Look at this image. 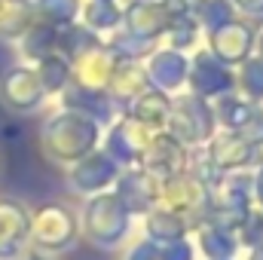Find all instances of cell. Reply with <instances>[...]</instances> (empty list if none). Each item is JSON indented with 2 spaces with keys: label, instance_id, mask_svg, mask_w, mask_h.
Listing matches in <instances>:
<instances>
[{
  "label": "cell",
  "instance_id": "cell-4",
  "mask_svg": "<svg viewBox=\"0 0 263 260\" xmlns=\"http://www.w3.org/2000/svg\"><path fill=\"white\" fill-rule=\"evenodd\" d=\"M0 104L18 117L37 114L46 104V92H43V83L37 77V67L28 62H15L6 67L0 73Z\"/></svg>",
  "mask_w": 263,
  "mask_h": 260
},
{
  "label": "cell",
  "instance_id": "cell-9",
  "mask_svg": "<svg viewBox=\"0 0 263 260\" xmlns=\"http://www.w3.org/2000/svg\"><path fill=\"white\" fill-rule=\"evenodd\" d=\"M138 165L153 172L156 178H175L190 172V147L181 144L172 132H153L147 150L141 153Z\"/></svg>",
  "mask_w": 263,
  "mask_h": 260
},
{
  "label": "cell",
  "instance_id": "cell-2",
  "mask_svg": "<svg viewBox=\"0 0 263 260\" xmlns=\"http://www.w3.org/2000/svg\"><path fill=\"white\" fill-rule=\"evenodd\" d=\"M129 208L123 205V199L117 190H104L86 199L83 205V236L95 245V248H114L123 242L126 230H129Z\"/></svg>",
  "mask_w": 263,
  "mask_h": 260
},
{
  "label": "cell",
  "instance_id": "cell-3",
  "mask_svg": "<svg viewBox=\"0 0 263 260\" xmlns=\"http://www.w3.org/2000/svg\"><path fill=\"white\" fill-rule=\"evenodd\" d=\"M80 236V220L70 211V205L49 199L31 211V242L37 251H67Z\"/></svg>",
  "mask_w": 263,
  "mask_h": 260
},
{
  "label": "cell",
  "instance_id": "cell-29",
  "mask_svg": "<svg viewBox=\"0 0 263 260\" xmlns=\"http://www.w3.org/2000/svg\"><path fill=\"white\" fill-rule=\"evenodd\" d=\"M196 34H199V22H196V15H193L190 9L175 12L172 25H168V31H165L172 49H190V46L196 43Z\"/></svg>",
  "mask_w": 263,
  "mask_h": 260
},
{
  "label": "cell",
  "instance_id": "cell-38",
  "mask_svg": "<svg viewBox=\"0 0 263 260\" xmlns=\"http://www.w3.org/2000/svg\"><path fill=\"white\" fill-rule=\"evenodd\" d=\"M257 46H260V59H263V37H260V43H257Z\"/></svg>",
  "mask_w": 263,
  "mask_h": 260
},
{
  "label": "cell",
  "instance_id": "cell-16",
  "mask_svg": "<svg viewBox=\"0 0 263 260\" xmlns=\"http://www.w3.org/2000/svg\"><path fill=\"white\" fill-rule=\"evenodd\" d=\"M187 83L193 86V95L205 98V101H208V98H220V95H227V92L236 86V80H233V73L227 70V65L217 62L208 49H202L196 59H193Z\"/></svg>",
  "mask_w": 263,
  "mask_h": 260
},
{
  "label": "cell",
  "instance_id": "cell-18",
  "mask_svg": "<svg viewBox=\"0 0 263 260\" xmlns=\"http://www.w3.org/2000/svg\"><path fill=\"white\" fill-rule=\"evenodd\" d=\"M126 117H132L135 123H141L150 132H165L168 117H172V101L159 89H144L138 98H132L126 104Z\"/></svg>",
  "mask_w": 263,
  "mask_h": 260
},
{
  "label": "cell",
  "instance_id": "cell-13",
  "mask_svg": "<svg viewBox=\"0 0 263 260\" xmlns=\"http://www.w3.org/2000/svg\"><path fill=\"white\" fill-rule=\"evenodd\" d=\"M150 138H153L150 129H144V126L135 123L132 117H123V120H117V123L110 126V132H107V147H104V153H107L120 169H129V165H138V159H141V153L147 150Z\"/></svg>",
  "mask_w": 263,
  "mask_h": 260
},
{
  "label": "cell",
  "instance_id": "cell-7",
  "mask_svg": "<svg viewBox=\"0 0 263 260\" xmlns=\"http://www.w3.org/2000/svg\"><path fill=\"white\" fill-rule=\"evenodd\" d=\"M156 208L172 211V214H178L184 220L196 217V214H202L208 208V187L193 172H184V175H175V178H162Z\"/></svg>",
  "mask_w": 263,
  "mask_h": 260
},
{
  "label": "cell",
  "instance_id": "cell-11",
  "mask_svg": "<svg viewBox=\"0 0 263 260\" xmlns=\"http://www.w3.org/2000/svg\"><path fill=\"white\" fill-rule=\"evenodd\" d=\"M31 242V211L22 199L0 196V260L22 257Z\"/></svg>",
  "mask_w": 263,
  "mask_h": 260
},
{
  "label": "cell",
  "instance_id": "cell-32",
  "mask_svg": "<svg viewBox=\"0 0 263 260\" xmlns=\"http://www.w3.org/2000/svg\"><path fill=\"white\" fill-rule=\"evenodd\" d=\"M162 260H193V248L184 242V239H175V242H165L162 248Z\"/></svg>",
  "mask_w": 263,
  "mask_h": 260
},
{
  "label": "cell",
  "instance_id": "cell-39",
  "mask_svg": "<svg viewBox=\"0 0 263 260\" xmlns=\"http://www.w3.org/2000/svg\"><path fill=\"white\" fill-rule=\"evenodd\" d=\"M0 169H3V153H0Z\"/></svg>",
  "mask_w": 263,
  "mask_h": 260
},
{
  "label": "cell",
  "instance_id": "cell-19",
  "mask_svg": "<svg viewBox=\"0 0 263 260\" xmlns=\"http://www.w3.org/2000/svg\"><path fill=\"white\" fill-rule=\"evenodd\" d=\"M147 67L141 65L138 59H120L117 55V67H114V77H110V86H107V95L117 98L120 104H129L132 98H138L144 89H147Z\"/></svg>",
  "mask_w": 263,
  "mask_h": 260
},
{
  "label": "cell",
  "instance_id": "cell-22",
  "mask_svg": "<svg viewBox=\"0 0 263 260\" xmlns=\"http://www.w3.org/2000/svg\"><path fill=\"white\" fill-rule=\"evenodd\" d=\"M80 18L92 34H107L117 31L123 22V12L117 6V0H83L80 6Z\"/></svg>",
  "mask_w": 263,
  "mask_h": 260
},
{
  "label": "cell",
  "instance_id": "cell-34",
  "mask_svg": "<svg viewBox=\"0 0 263 260\" xmlns=\"http://www.w3.org/2000/svg\"><path fill=\"white\" fill-rule=\"evenodd\" d=\"M236 9H242L245 15H260L263 18V0H233Z\"/></svg>",
  "mask_w": 263,
  "mask_h": 260
},
{
  "label": "cell",
  "instance_id": "cell-14",
  "mask_svg": "<svg viewBox=\"0 0 263 260\" xmlns=\"http://www.w3.org/2000/svg\"><path fill=\"white\" fill-rule=\"evenodd\" d=\"M251 49H254V31L245 22L233 18V22L211 31L208 52L223 65H242L245 59H251Z\"/></svg>",
  "mask_w": 263,
  "mask_h": 260
},
{
  "label": "cell",
  "instance_id": "cell-24",
  "mask_svg": "<svg viewBox=\"0 0 263 260\" xmlns=\"http://www.w3.org/2000/svg\"><path fill=\"white\" fill-rule=\"evenodd\" d=\"M187 233V220L172 214V211H162V208H150L147 214V236L150 242H175Z\"/></svg>",
  "mask_w": 263,
  "mask_h": 260
},
{
  "label": "cell",
  "instance_id": "cell-30",
  "mask_svg": "<svg viewBox=\"0 0 263 260\" xmlns=\"http://www.w3.org/2000/svg\"><path fill=\"white\" fill-rule=\"evenodd\" d=\"M242 92H245V98H251V101H260L263 98V59H245L242 62Z\"/></svg>",
  "mask_w": 263,
  "mask_h": 260
},
{
  "label": "cell",
  "instance_id": "cell-12",
  "mask_svg": "<svg viewBox=\"0 0 263 260\" xmlns=\"http://www.w3.org/2000/svg\"><path fill=\"white\" fill-rule=\"evenodd\" d=\"M159 184H162V178H156L144 165H129V169H120L117 196L123 199V205L129 208V214H144V211L156 208Z\"/></svg>",
  "mask_w": 263,
  "mask_h": 260
},
{
  "label": "cell",
  "instance_id": "cell-27",
  "mask_svg": "<svg viewBox=\"0 0 263 260\" xmlns=\"http://www.w3.org/2000/svg\"><path fill=\"white\" fill-rule=\"evenodd\" d=\"M199 242H202V248L208 251V257H214V260H223L233 251V236H230V230L220 227L217 220L199 224Z\"/></svg>",
  "mask_w": 263,
  "mask_h": 260
},
{
  "label": "cell",
  "instance_id": "cell-25",
  "mask_svg": "<svg viewBox=\"0 0 263 260\" xmlns=\"http://www.w3.org/2000/svg\"><path fill=\"white\" fill-rule=\"evenodd\" d=\"M80 6L83 0H31L34 18L46 22V25H67L80 18Z\"/></svg>",
  "mask_w": 263,
  "mask_h": 260
},
{
  "label": "cell",
  "instance_id": "cell-35",
  "mask_svg": "<svg viewBox=\"0 0 263 260\" xmlns=\"http://www.w3.org/2000/svg\"><path fill=\"white\" fill-rule=\"evenodd\" d=\"M254 196H257V202H260V211H263V169L257 172V178H254Z\"/></svg>",
  "mask_w": 263,
  "mask_h": 260
},
{
  "label": "cell",
  "instance_id": "cell-6",
  "mask_svg": "<svg viewBox=\"0 0 263 260\" xmlns=\"http://www.w3.org/2000/svg\"><path fill=\"white\" fill-rule=\"evenodd\" d=\"M214 126H217V123H214V110L208 107L205 98H199V95H187V98L172 101L168 132H172L181 144L193 147V144L208 141V138L214 135Z\"/></svg>",
  "mask_w": 263,
  "mask_h": 260
},
{
  "label": "cell",
  "instance_id": "cell-31",
  "mask_svg": "<svg viewBox=\"0 0 263 260\" xmlns=\"http://www.w3.org/2000/svg\"><path fill=\"white\" fill-rule=\"evenodd\" d=\"M110 49H114L120 59H141V55L150 52V40H141V37H135L132 31H120V34H114Z\"/></svg>",
  "mask_w": 263,
  "mask_h": 260
},
{
  "label": "cell",
  "instance_id": "cell-36",
  "mask_svg": "<svg viewBox=\"0 0 263 260\" xmlns=\"http://www.w3.org/2000/svg\"><path fill=\"white\" fill-rule=\"evenodd\" d=\"M12 3H15V0H0V25L6 22V15H9V9H12Z\"/></svg>",
  "mask_w": 263,
  "mask_h": 260
},
{
  "label": "cell",
  "instance_id": "cell-1",
  "mask_svg": "<svg viewBox=\"0 0 263 260\" xmlns=\"http://www.w3.org/2000/svg\"><path fill=\"white\" fill-rule=\"evenodd\" d=\"M101 123L77 107H59L40 126V150L52 165H73L77 159L89 156L98 147Z\"/></svg>",
  "mask_w": 263,
  "mask_h": 260
},
{
  "label": "cell",
  "instance_id": "cell-10",
  "mask_svg": "<svg viewBox=\"0 0 263 260\" xmlns=\"http://www.w3.org/2000/svg\"><path fill=\"white\" fill-rule=\"evenodd\" d=\"M117 67V52L104 43L80 52L77 59H70V86L86 89V92H107L110 77Z\"/></svg>",
  "mask_w": 263,
  "mask_h": 260
},
{
  "label": "cell",
  "instance_id": "cell-17",
  "mask_svg": "<svg viewBox=\"0 0 263 260\" xmlns=\"http://www.w3.org/2000/svg\"><path fill=\"white\" fill-rule=\"evenodd\" d=\"M147 80L159 89V92H175V89H181L184 83H187V77H190V62H187V55L181 52V49H156V52H150V59H147Z\"/></svg>",
  "mask_w": 263,
  "mask_h": 260
},
{
  "label": "cell",
  "instance_id": "cell-21",
  "mask_svg": "<svg viewBox=\"0 0 263 260\" xmlns=\"http://www.w3.org/2000/svg\"><path fill=\"white\" fill-rule=\"evenodd\" d=\"M257 107H260L257 101L227 92L217 98V107H211V110H214V123H220L223 132H242L251 123V117L257 114Z\"/></svg>",
  "mask_w": 263,
  "mask_h": 260
},
{
  "label": "cell",
  "instance_id": "cell-8",
  "mask_svg": "<svg viewBox=\"0 0 263 260\" xmlns=\"http://www.w3.org/2000/svg\"><path fill=\"white\" fill-rule=\"evenodd\" d=\"M117 178H120V165L104 150H92L89 156L67 165V190L77 196H86V199L95 193H104L110 184H117Z\"/></svg>",
  "mask_w": 263,
  "mask_h": 260
},
{
  "label": "cell",
  "instance_id": "cell-5",
  "mask_svg": "<svg viewBox=\"0 0 263 260\" xmlns=\"http://www.w3.org/2000/svg\"><path fill=\"white\" fill-rule=\"evenodd\" d=\"M190 9V0H132L123 9V25L141 40H156L168 31L175 12Z\"/></svg>",
  "mask_w": 263,
  "mask_h": 260
},
{
  "label": "cell",
  "instance_id": "cell-33",
  "mask_svg": "<svg viewBox=\"0 0 263 260\" xmlns=\"http://www.w3.org/2000/svg\"><path fill=\"white\" fill-rule=\"evenodd\" d=\"M239 135H242L245 141H251L254 147H260V144H263V107H257V114L251 117V123L239 132Z\"/></svg>",
  "mask_w": 263,
  "mask_h": 260
},
{
  "label": "cell",
  "instance_id": "cell-15",
  "mask_svg": "<svg viewBox=\"0 0 263 260\" xmlns=\"http://www.w3.org/2000/svg\"><path fill=\"white\" fill-rule=\"evenodd\" d=\"M254 144L251 141H245L239 132H214L211 138H208V150H205V159H208V165H211V172L214 175H220V172H239L242 165H248L251 159H254Z\"/></svg>",
  "mask_w": 263,
  "mask_h": 260
},
{
  "label": "cell",
  "instance_id": "cell-23",
  "mask_svg": "<svg viewBox=\"0 0 263 260\" xmlns=\"http://www.w3.org/2000/svg\"><path fill=\"white\" fill-rule=\"evenodd\" d=\"M34 67H37V77L43 83L46 98L49 95H62L70 86V59L62 55V52H49L46 59H40Z\"/></svg>",
  "mask_w": 263,
  "mask_h": 260
},
{
  "label": "cell",
  "instance_id": "cell-26",
  "mask_svg": "<svg viewBox=\"0 0 263 260\" xmlns=\"http://www.w3.org/2000/svg\"><path fill=\"white\" fill-rule=\"evenodd\" d=\"M98 34H92L86 25H77V22H67V25H59V52L67 55V59H77L80 52L98 46Z\"/></svg>",
  "mask_w": 263,
  "mask_h": 260
},
{
  "label": "cell",
  "instance_id": "cell-37",
  "mask_svg": "<svg viewBox=\"0 0 263 260\" xmlns=\"http://www.w3.org/2000/svg\"><path fill=\"white\" fill-rule=\"evenodd\" d=\"M25 260H49V257H46L43 251H34V254H28V257H25Z\"/></svg>",
  "mask_w": 263,
  "mask_h": 260
},
{
  "label": "cell",
  "instance_id": "cell-20",
  "mask_svg": "<svg viewBox=\"0 0 263 260\" xmlns=\"http://www.w3.org/2000/svg\"><path fill=\"white\" fill-rule=\"evenodd\" d=\"M18 55L28 65H37L40 59H46L49 52H59V25H46V22H34L18 40Z\"/></svg>",
  "mask_w": 263,
  "mask_h": 260
},
{
  "label": "cell",
  "instance_id": "cell-28",
  "mask_svg": "<svg viewBox=\"0 0 263 260\" xmlns=\"http://www.w3.org/2000/svg\"><path fill=\"white\" fill-rule=\"evenodd\" d=\"M190 12L196 15L199 25H205L211 31L233 22V3H227V0H190Z\"/></svg>",
  "mask_w": 263,
  "mask_h": 260
}]
</instances>
